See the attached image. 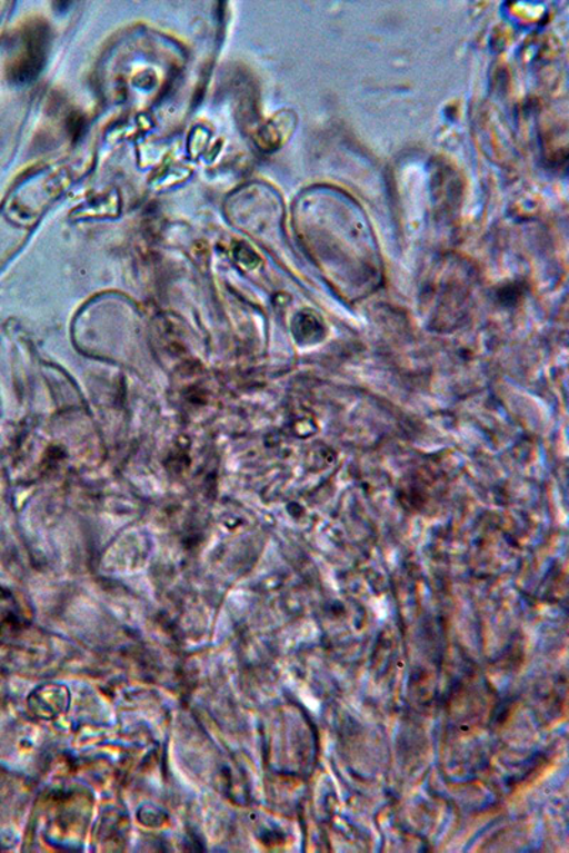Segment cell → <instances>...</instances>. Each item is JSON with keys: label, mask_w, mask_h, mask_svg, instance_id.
I'll return each instance as SVG.
<instances>
[{"label": "cell", "mask_w": 569, "mask_h": 853, "mask_svg": "<svg viewBox=\"0 0 569 853\" xmlns=\"http://www.w3.org/2000/svg\"><path fill=\"white\" fill-rule=\"evenodd\" d=\"M49 32L43 24L30 27L20 36L17 56L10 75L19 83L32 81L42 70L48 54Z\"/></svg>", "instance_id": "6da1fadb"}]
</instances>
